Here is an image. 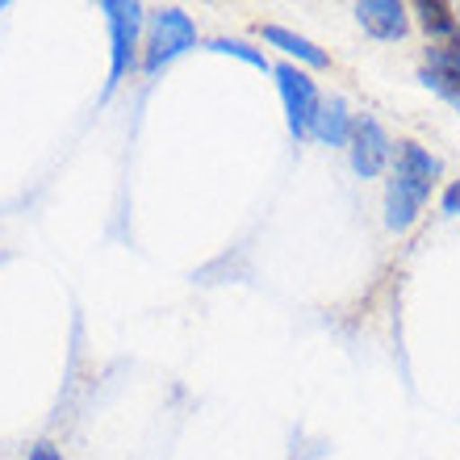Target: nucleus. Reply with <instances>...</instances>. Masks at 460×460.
<instances>
[{
    "label": "nucleus",
    "mask_w": 460,
    "mask_h": 460,
    "mask_svg": "<svg viewBox=\"0 0 460 460\" xmlns=\"http://www.w3.org/2000/svg\"><path fill=\"white\" fill-rule=\"evenodd\" d=\"M439 176H444L439 155H431V151L419 143H398V151H394V172H389V184H385V226L411 230L414 218L423 214L427 197H431Z\"/></svg>",
    "instance_id": "nucleus-1"
},
{
    "label": "nucleus",
    "mask_w": 460,
    "mask_h": 460,
    "mask_svg": "<svg viewBox=\"0 0 460 460\" xmlns=\"http://www.w3.org/2000/svg\"><path fill=\"white\" fill-rule=\"evenodd\" d=\"M105 13V25H110V80H105V93L101 97H110L113 88L134 72V59H138V38L146 30V9L138 0H105L101 4Z\"/></svg>",
    "instance_id": "nucleus-2"
},
{
    "label": "nucleus",
    "mask_w": 460,
    "mask_h": 460,
    "mask_svg": "<svg viewBox=\"0 0 460 460\" xmlns=\"http://www.w3.org/2000/svg\"><path fill=\"white\" fill-rule=\"evenodd\" d=\"M197 47V22L184 9L168 4V9H155L151 22H146V42H143V72L155 75L164 72L172 59H181L184 50Z\"/></svg>",
    "instance_id": "nucleus-3"
},
{
    "label": "nucleus",
    "mask_w": 460,
    "mask_h": 460,
    "mask_svg": "<svg viewBox=\"0 0 460 460\" xmlns=\"http://www.w3.org/2000/svg\"><path fill=\"white\" fill-rule=\"evenodd\" d=\"M272 75H277V93H280V105H285V126H289L293 138H305L310 126H314L318 105H323L318 84L310 80L305 67H297V63H277Z\"/></svg>",
    "instance_id": "nucleus-4"
},
{
    "label": "nucleus",
    "mask_w": 460,
    "mask_h": 460,
    "mask_svg": "<svg viewBox=\"0 0 460 460\" xmlns=\"http://www.w3.org/2000/svg\"><path fill=\"white\" fill-rule=\"evenodd\" d=\"M348 159H351V172L360 176V181H373L381 172L394 164V143H389L385 126L368 113L351 121V134H348Z\"/></svg>",
    "instance_id": "nucleus-5"
},
{
    "label": "nucleus",
    "mask_w": 460,
    "mask_h": 460,
    "mask_svg": "<svg viewBox=\"0 0 460 460\" xmlns=\"http://www.w3.org/2000/svg\"><path fill=\"white\" fill-rule=\"evenodd\" d=\"M356 22H360L364 34H373L376 42H398L411 30V17H406V4L398 0H360L356 4Z\"/></svg>",
    "instance_id": "nucleus-6"
},
{
    "label": "nucleus",
    "mask_w": 460,
    "mask_h": 460,
    "mask_svg": "<svg viewBox=\"0 0 460 460\" xmlns=\"http://www.w3.org/2000/svg\"><path fill=\"white\" fill-rule=\"evenodd\" d=\"M419 80H423L431 93H439V97H448L452 105H460V50L431 47L423 67H419Z\"/></svg>",
    "instance_id": "nucleus-7"
},
{
    "label": "nucleus",
    "mask_w": 460,
    "mask_h": 460,
    "mask_svg": "<svg viewBox=\"0 0 460 460\" xmlns=\"http://www.w3.org/2000/svg\"><path fill=\"white\" fill-rule=\"evenodd\" d=\"M264 34L268 47H277L280 55H289V63H297V67H327L331 55L318 42H310L305 34H297V30H285V25H264L260 30Z\"/></svg>",
    "instance_id": "nucleus-8"
},
{
    "label": "nucleus",
    "mask_w": 460,
    "mask_h": 460,
    "mask_svg": "<svg viewBox=\"0 0 460 460\" xmlns=\"http://www.w3.org/2000/svg\"><path fill=\"white\" fill-rule=\"evenodd\" d=\"M351 113H348V101L343 97H331L318 105L314 113V126H310V138H318L323 146H348V134H351Z\"/></svg>",
    "instance_id": "nucleus-9"
},
{
    "label": "nucleus",
    "mask_w": 460,
    "mask_h": 460,
    "mask_svg": "<svg viewBox=\"0 0 460 460\" xmlns=\"http://www.w3.org/2000/svg\"><path fill=\"white\" fill-rule=\"evenodd\" d=\"M414 13H419V25L436 38L439 47L460 50V22H456V13H452V4H444V0H419Z\"/></svg>",
    "instance_id": "nucleus-10"
},
{
    "label": "nucleus",
    "mask_w": 460,
    "mask_h": 460,
    "mask_svg": "<svg viewBox=\"0 0 460 460\" xmlns=\"http://www.w3.org/2000/svg\"><path fill=\"white\" fill-rule=\"evenodd\" d=\"M206 50H214V55H230V59L247 63V67H260V72H268V59L264 50L252 47V42H243V38H214Z\"/></svg>",
    "instance_id": "nucleus-11"
},
{
    "label": "nucleus",
    "mask_w": 460,
    "mask_h": 460,
    "mask_svg": "<svg viewBox=\"0 0 460 460\" xmlns=\"http://www.w3.org/2000/svg\"><path fill=\"white\" fill-rule=\"evenodd\" d=\"M439 206H444V214L460 218V181H452L448 189H444V201H439Z\"/></svg>",
    "instance_id": "nucleus-12"
},
{
    "label": "nucleus",
    "mask_w": 460,
    "mask_h": 460,
    "mask_svg": "<svg viewBox=\"0 0 460 460\" xmlns=\"http://www.w3.org/2000/svg\"><path fill=\"white\" fill-rule=\"evenodd\" d=\"M30 460H63V456L55 444H34V448H30Z\"/></svg>",
    "instance_id": "nucleus-13"
},
{
    "label": "nucleus",
    "mask_w": 460,
    "mask_h": 460,
    "mask_svg": "<svg viewBox=\"0 0 460 460\" xmlns=\"http://www.w3.org/2000/svg\"><path fill=\"white\" fill-rule=\"evenodd\" d=\"M456 110H460V105H456Z\"/></svg>",
    "instance_id": "nucleus-14"
}]
</instances>
